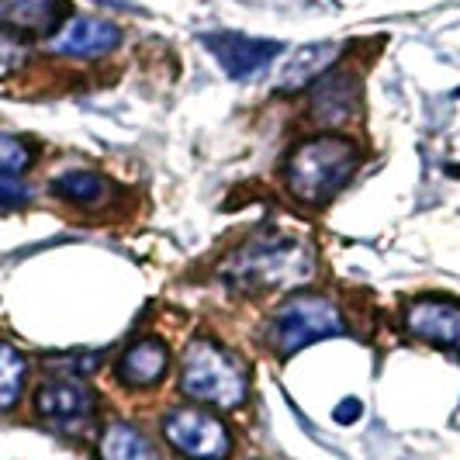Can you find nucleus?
<instances>
[{"label": "nucleus", "mask_w": 460, "mask_h": 460, "mask_svg": "<svg viewBox=\"0 0 460 460\" xmlns=\"http://www.w3.org/2000/svg\"><path fill=\"white\" fill-rule=\"evenodd\" d=\"M346 323L343 312L323 295H295L274 312V319L267 325V343L280 357H291L305 346L343 336Z\"/></svg>", "instance_id": "nucleus-4"}, {"label": "nucleus", "mask_w": 460, "mask_h": 460, "mask_svg": "<svg viewBox=\"0 0 460 460\" xmlns=\"http://www.w3.org/2000/svg\"><path fill=\"white\" fill-rule=\"evenodd\" d=\"M181 392L198 402H208L215 409H239L250 394V377L229 349H222L208 336H198L184 349Z\"/></svg>", "instance_id": "nucleus-2"}, {"label": "nucleus", "mask_w": 460, "mask_h": 460, "mask_svg": "<svg viewBox=\"0 0 460 460\" xmlns=\"http://www.w3.org/2000/svg\"><path fill=\"white\" fill-rule=\"evenodd\" d=\"M360 166V149L343 136H312L284 163L288 190L305 205H325L343 190Z\"/></svg>", "instance_id": "nucleus-1"}, {"label": "nucleus", "mask_w": 460, "mask_h": 460, "mask_svg": "<svg viewBox=\"0 0 460 460\" xmlns=\"http://www.w3.org/2000/svg\"><path fill=\"white\" fill-rule=\"evenodd\" d=\"M108 181L101 173H91V170H66L52 181V190L76 208H97L104 198H108Z\"/></svg>", "instance_id": "nucleus-14"}, {"label": "nucleus", "mask_w": 460, "mask_h": 460, "mask_svg": "<svg viewBox=\"0 0 460 460\" xmlns=\"http://www.w3.org/2000/svg\"><path fill=\"white\" fill-rule=\"evenodd\" d=\"M31 166V146L22 136L0 132V177H22Z\"/></svg>", "instance_id": "nucleus-17"}, {"label": "nucleus", "mask_w": 460, "mask_h": 460, "mask_svg": "<svg viewBox=\"0 0 460 460\" xmlns=\"http://www.w3.org/2000/svg\"><path fill=\"white\" fill-rule=\"evenodd\" d=\"M201 42L232 80H250L284 52V42L250 39V35H239V31H211V35H201Z\"/></svg>", "instance_id": "nucleus-6"}, {"label": "nucleus", "mask_w": 460, "mask_h": 460, "mask_svg": "<svg viewBox=\"0 0 460 460\" xmlns=\"http://www.w3.org/2000/svg\"><path fill=\"white\" fill-rule=\"evenodd\" d=\"M340 42H308L295 49L277 73V93H298L308 84L323 80V73L340 59Z\"/></svg>", "instance_id": "nucleus-10"}, {"label": "nucleus", "mask_w": 460, "mask_h": 460, "mask_svg": "<svg viewBox=\"0 0 460 460\" xmlns=\"http://www.w3.org/2000/svg\"><path fill=\"white\" fill-rule=\"evenodd\" d=\"M24 377H28V360L22 349L11 343H0V409H14L24 392Z\"/></svg>", "instance_id": "nucleus-16"}, {"label": "nucleus", "mask_w": 460, "mask_h": 460, "mask_svg": "<svg viewBox=\"0 0 460 460\" xmlns=\"http://www.w3.org/2000/svg\"><path fill=\"white\" fill-rule=\"evenodd\" d=\"M170 370V349L156 336H142L118 360V377L128 388H153Z\"/></svg>", "instance_id": "nucleus-11"}, {"label": "nucleus", "mask_w": 460, "mask_h": 460, "mask_svg": "<svg viewBox=\"0 0 460 460\" xmlns=\"http://www.w3.org/2000/svg\"><path fill=\"white\" fill-rule=\"evenodd\" d=\"M121 46V28L108 18H69L56 35H52V52L69 56V59H97Z\"/></svg>", "instance_id": "nucleus-9"}, {"label": "nucleus", "mask_w": 460, "mask_h": 460, "mask_svg": "<svg viewBox=\"0 0 460 460\" xmlns=\"http://www.w3.org/2000/svg\"><path fill=\"white\" fill-rule=\"evenodd\" d=\"M312 270V256L301 246L298 239L291 235H256L250 243H243L235 253H232L229 267L222 274L235 280L239 288H277V284H291V280H305Z\"/></svg>", "instance_id": "nucleus-3"}, {"label": "nucleus", "mask_w": 460, "mask_h": 460, "mask_svg": "<svg viewBox=\"0 0 460 460\" xmlns=\"http://www.w3.org/2000/svg\"><path fill=\"white\" fill-rule=\"evenodd\" d=\"M360 409H364V405H360V402H357V398H343V402H340V405H336V422H357V419H360Z\"/></svg>", "instance_id": "nucleus-20"}, {"label": "nucleus", "mask_w": 460, "mask_h": 460, "mask_svg": "<svg viewBox=\"0 0 460 460\" xmlns=\"http://www.w3.org/2000/svg\"><path fill=\"white\" fill-rule=\"evenodd\" d=\"M101 457L104 460H160L156 443L132 422H111L101 437Z\"/></svg>", "instance_id": "nucleus-13"}, {"label": "nucleus", "mask_w": 460, "mask_h": 460, "mask_svg": "<svg viewBox=\"0 0 460 460\" xmlns=\"http://www.w3.org/2000/svg\"><path fill=\"white\" fill-rule=\"evenodd\" d=\"M31 205V187L22 184L18 177H0V211Z\"/></svg>", "instance_id": "nucleus-19"}, {"label": "nucleus", "mask_w": 460, "mask_h": 460, "mask_svg": "<svg viewBox=\"0 0 460 460\" xmlns=\"http://www.w3.org/2000/svg\"><path fill=\"white\" fill-rule=\"evenodd\" d=\"M405 329L415 340L460 357V301L419 298L405 308Z\"/></svg>", "instance_id": "nucleus-8"}, {"label": "nucleus", "mask_w": 460, "mask_h": 460, "mask_svg": "<svg viewBox=\"0 0 460 460\" xmlns=\"http://www.w3.org/2000/svg\"><path fill=\"white\" fill-rule=\"evenodd\" d=\"M357 104H360L357 76L336 73V76H325L323 84H319V91L312 97V118L319 125H343L357 111Z\"/></svg>", "instance_id": "nucleus-12"}, {"label": "nucleus", "mask_w": 460, "mask_h": 460, "mask_svg": "<svg viewBox=\"0 0 460 460\" xmlns=\"http://www.w3.org/2000/svg\"><path fill=\"white\" fill-rule=\"evenodd\" d=\"M163 437L173 450L190 460H226L232 454V437L226 422L205 409H173L163 419Z\"/></svg>", "instance_id": "nucleus-5"}, {"label": "nucleus", "mask_w": 460, "mask_h": 460, "mask_svg": "<svg viewBox=\"0 0 460 460\" xmlns=\"http://www.w3.org/2000/svg\"><path fill=\"white\" fill-rule=\"evenodd\" d=\"M0 18L24 31H42L59 18V0H0Z\"/></svg>", "instance_id": "nucleus-15"}, {"label": "nucleus", "mask_w": 460, "mask_h": 460, "mask_svg": "<svg viewBox=\"0 0 460 460\" xmlns=\"http://www.w3.org/2000/svg\"><path fill=\"white\" fill-rule=\"evenodd\" d=\"M24 59H28V46H24L14 31L0 28V76L18 73L24 66Z\"/></svg>", "instance_id": "nucleus-18"}, {"label": "nucleus", "mask_w": 460, "mask_h": 460, "mask_svg": "<svg viewBox=\"0 0 460 460\" xmlns=\"http://www.w3.org/2000/svg\"><path fill=\"white\" fill-rule=\"evenodd\" d=\"M35 412L59 429H80L93 415V394L76 377H52L35 392Z\"/></svg>", "instance_id": "nucleus-7"}]
</instances>
